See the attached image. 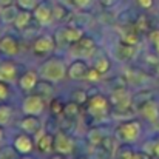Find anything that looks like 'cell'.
Returning a JSON list of instances; mask_svg holds the SVG:
<instances>
[{"label":"cell","mask_w":159,"mask_h":159,"mask_svg":"<svg viewBox=\"0 0 159 159\" xmlns=\"http://www.w3.org/2000/svg\"><path fill=\"white\" fill-rule=\"evenodd\" d=\"M37 73H39L40 79L56 84V82H60L62 79H65L68 76V68H66L63 60L56 59V57H50V59H47L45 62L40 63Z\"/></svg>","instance_id":"1"},{"label":"cell","mask_w":159,"mask_h":159,"mask_svg":"<svg viewBox=\"0 0 159 159\" xmlns=\"http://www.w3.org/2000/svg\"><path fill=\"white\" fill-rule=\"evenodd\" d=\"M142 133V125L139 120H124L116 128V138L122 144H131L139 139Z\"/></svg>","instance_id":"2"},{"label":"cell","mask_w":159,"mask_h":159,"mask_svg":"<svg viewBox=\"0 0 159 159\" xmlns=\"http://www.w3.org/2000/svg\"><path fill=\"white\" fill-rule=\"evenodd\" d=\"M80 37H84V31L80 28H77L76 25L60 26V28H57V31L54 34V40L59 48H66L71 43L77 42Z\"/></svg>","instance_id":"3"},{"label":"cell","mask_w":159,"mask_h":159,"mask_svg":"<svg viewBox=\"0 0 159 159\" xmlns=\"http://www.w3.org/2000/svg\"><path fill=\"white\" fill-rule=\"evenodd\" d=\"M96 51H98V45H96L94 39L90 37V36H84L77 42L70 45V53H71V56H74L76 59L93 57L96 54Z\"/></svg>","instance_id":"4"},{"label":"cell","mask_w":159,"mask_h":159,"mask_svg":"<svg viewBox=\"0 0 159 159\" xmlns=\"http://www.w3.org/2000/svg\"><path fill=\"white\" fill-rule=\"evenodd\" d=\"M22 113L23 114H33L40 116L45 111V99L37 93H28L22 101Z\"/></svg>","instance_id":"5"},{"label":"cell","mask_w":159,"mask_h":159,"mask_svg":"<svg viewBox=\"0 0 159 159\" xmlns=\"http://www.w3.org/2000/svg\"><path fill=\"white\" fill-rule=\"evenodd\" d=\"M33 16H34V20H36L40 26H50L54 22L53 3H50L48 0H40V2H37L36 8L33 9Z\"/></svg>","instance_id":"6"},{"label":"cell","mask_w":159,"mask_h":159,"mask_svg":"<svg viewBox=\"0 0 159 159\" xmlns=\"http://www.w3.org/2000/svg\"><path fill=\"white\" fill-rule=\"evenodd\" d=\"M19 76H20L19 74V65L11 57L0 60V80L2 82H6L9 85L17 84Z\"/></svg>","instance_id":"7"},{"label":"cell","mask_w":159,"mask_h":159,"mask_svg":"<svg viewBox=\"0 0 159 159\" xmlns=\"http://www.w3.org/2000/svg\"><path fill=\"white\" fill-rule=\"evenodd\" d=\"M20 42L19 39L14 36V34H2L0 36V56H5V57H16L20 54Z\"/></svg>","instance_id":"8"},{"label":"cell","mask_w":159,"mask_h":159,"mask_svg":"<svg viewBox=\"0 0 159 159\" xmlns=\"http://www.w3.org/2000/svg\"><path fill=\"white\" fill-rule=\"evenodd\" d=\"M88 113L99 119V117H105L110 113V101L104 98L102 94H96L88 101Z\"/></svg>","instance_id":"9"},{"label":"cell","mask_w":159,"mask_h":159,"mask_svg":"<svg viewBox=\"0 0 159 159\" xmlns=\"http://www.w3.org/2000/svg\"><path fill=\"white\" fill-rule=\"evenodd\" d=\"M56 40H54V36H50V34H42L39 36L34 42H33V53L36 56H48L51 54L56 50Z\"/></svg>","instance_id":"10"},{"label":"cell","mask_w":159,"mask_h":159,"mask_svg":"<svg viewBox=\"0 0 159 159\" xmlns=\"http://www.w3.org/2000/svg\"><path fill=\"white\" fill-rule=\"evenodd\" d=\"M73 150H74V141L63 130H59L54 134V152L57 155L68 156L73 153Z\"/></svg>","instance_id":"11"},{"label":"cell","mask_w":159,"mask_h":159,"mask_svg":"<svg viewBox=\"0 0 159 159\" xmlns=\"http://www.w3.org/2000/svg\"><path fill=\"white\" fill-rule=\"evenodd\" d=\"M110 104L114 107L116 111H127L131 107V96L125 88H116L110 94Z\"/></svg>","instance_id":"12"},{"label":"cell","mask_w":159,"mask_h":159,"mask_svg":"<svg viewBox=\"0 0 159 159\" xmlns=\"http://www.w3.org/2000/svg\"><path fill=\"white\" fill-rule=\"evenodd\" d=\"M34 144H36V141L33 139V136L25 133V131L19 133L12 139V147H14V150L19 155H30L33 152V148H34Z\"/></svg>","instance_id":"13"},{"label":"cell","mask_w":159,"mask_h":159,"mask_svg":"<svg viewBox=\"0 0 159 159\" xmlns=\"http://www.w3.org/2000/svg\"><path fill=\"white\" fill-rule=\"evenodd\" d=\"M39 80H40V76H39L37 71H34V70H26L23 74L19 76L17 85H19V88H20L22 91H25V93H33L34 88H36V85L39 84Z\"/></svg>","instance_id":"14"},{"label":"cell","mask_w":159,"mask_h":159,"mask_svg":"<svg viewBox=\"0 0 159 159\" xmlns=\"http://www.w3.org/2000/svg\"><path fill=\"white\" fill-rule=\"evenodd\" d=\"M90 68L84 59H74L68 66V77L73 80H84L88 77Z\"/></svg>","instance_id":"15"},{"label":"cell","mask_w":159,"mask_h":159,"mask_svg":"<svg viewBox=\"0 0 159 159\" xmlns=\"http://www.w3.org/2000/svg\"><path fill=\"white\" fill-rule=\"evenodd\" d=\"M136 47L138 45H131V43L119 40L117 45H114V48H113V56L119 62H128V60H131L136 56V50H138Z\"/></svg>","instance_id":"16"},{"label":"cell","mask_w":159,"mask_h":159,"mask_svg":"<svg viewBox=\"0 0 159 159\" xmlns=\"http://www.w3.org/2000/svg\"><path fill=\"white\" fill-rule=\"evenodd\" d=\"M19 127L22 131L31 134V136H36L40 130H42V122L39 119V116H33V114H25L20 122H19Z\"/></svg>","instance_id":"17"},{"label":"cell","mask_w":159,"mask_h":159,"mask_svg":"<svg viewBox=\"0 0 159 159\" xmlns=\"http://www.w3.org/2000/svg\"><path fill=\"white\" fill-rule=\"evenodd\" d=\"M34 141H36V147L39 148V152H42V153H51V152H54V134L45 133L43 128L36 134Z\"/></svg>","instance_id":"18"},{"label":"cell","mask_w":159,"mask_h":159,"mask_svg":"<svg viewBox=\"0 0 159 159\" xmlns=\"http://www.w3.org/2000/svg\"><path fill=\"white\" fill-rule=\"evenodd\" d=\"M119 37L122 42H127V43H131V45H138L139 42V31L138 28L134 26V23H127V25H122V28L119 30Z\"/></svg>","instance_id":"19"},{"label":"cell","mask_w":159,"mask_h":159,"mask_svg":"<svg viewBox=\"0 0 159 159\" xmlns=\"http://www.w3.org/2000/svg\"><path fill=\"white\" fill-rule=\"evenodd\" d=\"M141 114L148 120V122H156L159 120V105L156 101L147 99L141 105Z\"/></svg>","instance_id":"20"},{"label":"cell","mask_w":159,"mask_h":159,"mask_svg":"<svg viewBox=\"0 0 159 159\" xmlns=\"http://www.w3.org/2000/svg\"><path fill=\"white\" fill-rule=\"evenodd\" d=\"M33 19H34V16H33V11H31V9H22V8H20L12 26H14L17 31H26V28L31 25Z\"/></svg>","instance_id":"21"},{"label":"cell","mask_w":159,"mask_h":159,"mask_svg":"<svg viewBox=\"0 0 159 159\" xmlns=\"http://www.w3.org/2000/svg\"><path fill=\"white\" fill-rule=\"evenodd\" d=\"M19 6L17 5H8V6H3L0 8V22L3 25H14V20L19 14Z\"/></svg>","instance_id":"22"},{"label":"cell","mask_w":159,"mask_h":159,"mask_svg":"<svg viewBox=\"0 0 159 159\" xmlns=\"http://www.w3.org/2000/svg\"><path fill=\"white\" fill-rule=\"evenodd\" d=\"M14 119V108L11 104L0 102V127H8Z\"/></svg>","instance_id":"23"},{"label":"cell","mask_w":159,"mask_h":159,"mask_svg":"<svg viewBox=\"0 0 159 159\" xmlns=\"http://www.w3.org/2000/svg\"><path fill=\"white\" fill-rule=\"evenodd\" d=\"M51 84L53 82H48V80H39V84L36 85V88H34V91L37 93V94H40L43 99H47V98H50L51 94H53V87H51Z\"/></svg>","instance_id":"24"},{"label":"cell","mask_w":159,"mask_h":159,"mask_svg":"<svg viewBox=\"0 0 159 159\" xmlns=\"http://www.w3.org/2000/svg\"><path fill=\"white\" fill-rule=\"evenodd\" d=\"M70 16L68 6H65L63 3H54L53 5V17L54 22H60L63 19H66Z\"/></svg>","instance_id":"25"},{"label":"cell","mask_w":159,"mask_h":159,"mask_svg":"<svg viewBox=\"0 0 159 159\" xmlns=\"http://www.w3.org/2000/svg\"><path fill=\"white\" fill-rule=\"evenodd\" d=\"M93 68L96 70V71H99L101 74H105L107 71L110 70V59L107 57V56H99V57H96L94 59V63H93Z\"/></svg>","instance_id":"26"},{"label":"cell","mask_w":159,"mask_h":159,"mask_svg":"<svg viewBox=\"0 0 159 159\" xmlns=\"http://www.w3.org/2000/svg\"><path fill=\"white\" fill-rule=\"evenodd\" d=\"M62 114H65L68 119L76 117V116L79 114V104H77V102H74V101H71V102L65 104V107H63V113H62Z\"/></svg>","instance_id":"27"},{"label":"cell","mask_w":159,"mask_h":159,"mask_svg":"<svg viewBox=\"0 0 159 159\" xmlns=\"http://www.w3.org/2000/svg\"><path fill=\"white\" fill-rule=\"evenodd\" d=\"M133 153H134V150L128 144H122L116 148V158L117 159H128Z\"/></svg>","instance_id":"28"},{"label":"cell","mask_w":159,"mask_h":159,"mask_svg":"<svg viewBox=\"0 0 159 159\" xmlns=\"http://www.w3.org/2000/svg\"><path fill=\"white\" fill-rule=\"evenodd\" d=\"M144 150H145L147 155H152L155 158H159V138L155 139V141L147 142V145L144 147Z\"/></svg>","instance_id":"29"},{"label":"cell","mask_w":159,"mask_h":159,"mask_svg":"<svg viewBox=\"0 0 159 159\" xmlns=\"http://www.w3.org/2000/svg\"><path fill=\"white\" fill-rule=\"evenodd\" d=\"M148 40H150V43L153 45L155 53L159 56V28L148 31Z\"/></svg>","instance_id":"30"},{"label":"cell","mask_w":159,"mask_h":159,"mask_svg":"<svg viewBox=\"0 0 159 159\" xmlns=\"http://www.w3.org/2000/svg\"><path fill=\"white\" fill-rule=\"evenodd\" d=\"M148 19L145 17V16H139L138 17V20H134V26L138 28V31L139 33H145V31H148V28H150V25H148V22H147Z\"/></svg>","instance_id":"31"},{"label":"cell","mask_w":159,"mask_h":159,"mask_svg":"<svg viewBox=\"0 0 159 159\" xmlns=\"http://www.w3.org/2000/svg\"><path fill=\"white\" fill-rule=\"evenodd\" d=\"M9 94H11L9 84L0 80V102H6V101L9 99Z\"/></svg>","instance_id":"32"},{"label":"cell","mask_w":159,"mask_h":159,"mask_svg":"<svg viewBox=\"0 0 159 159\" xmlns=\"http://www.w3.org/2000/svg\"><path fill=\"white\" fill-rule=\"evenodd\" d=\"M16 5L22 9H34L37 5V0H16Z\"/></svg>","instance_id":"33"},{"label":"cell","mask_w":159,"mask_h":159,"mask_svg":"<svg viewBox=\"0 0 159 159\" xmlns=\"http://www.w3.org/2000/svg\"><path fill=\"white\" fill-rule=\"evenodd\" d=\"M71 98H73V101H74V102H77V104L80 105L82 102H85V101H87V93H85V91H82V90H79V91H74Z\"/></svg>","instance_id":"34"},{"label":"cell","mask_w":159,"mask_h":159,"mask_svg":"<svg viewBox=\"0 0 159 159\" xmlns=\"http://www.w3.org/2000/svg\"><path fill=\"white\" fill-rule=\"evenodd\" d=\"M74 2V8L77 9H88L93 5V0H73Z\"/></svg>","instance_id":"35"},{"label":"cell","mask_w":159,"mask_h":159,"mask_svg":"<svg viewBox=\"0 0 159 159\" xmlns=\"http://www.w3.org/2000/svg\"><path fill=\"white\" fill-rule=\"evenodd\" d=\"M63 107L65 105H62L59 101H51V111H53L54 114H60V113H63Z\"/></svg>","instance_id":"36"},{"label":"cell","mask_w":159,"mask_h":159,"mask_svg":"<svg viewBox=\"0 0 159 159\" xmlns=\"http://www.w3.org/2000/svg\"><path fill=\"white\" fill-rule=\"evenodd\" d=\"M153 3H155V0H138V5L144 9H150L153 6Z\"/></svg>","instance_id":"37"},{"label":"cell","mask_w":159,"mask_h":159,"mask_svg":"<svg viewBox=\"0 0 159 159\" xmlns=\"http://www.w3.org/2000/svg\"><path fill=\"white\" fill-rule=\"evenodd\" d=\"M99 3H101L102 6H105V8H110V6L116 5V3H117V0H99Z\"/></svg>","instance_id":"38"},{"label":"cell","mask_w":159,"mask_h":159,"mask_svg":"<svg viewBox=\"0 0 159 159\" xmlns=\"http://www.w3.org/2000/svg\"><path fill=\"white\" fill-rule=\"evenodd\" d=\"M128 159H145V155H142V153H138V152H134L131 156Z\"/></svg>","instance_id":"39"},{"label":"cell","mask_w":159,"mask_h":159,"mask_svg":"<svg viewBox=\"0 0 159 159\" xmlns=\"http://www.w3.org/2000/svg\"><path fill=\"white\" fill-rule=\"evenodd\" d=\"M16 0H0V8H3V6H8V5H12Z\"/></svg>","instance_id":"40"},{"label":"cell","mask_w":159,"mask_h":159,"mask_svg":"<svg viewBox=\"0 0 159 159\" xmlns=\"http://www.w3.org/2000/svg\"><path fill=\"white\" fill-rule=\"evenodd\" d=\"M3 139H5V131H3V127H0V144L3 142Z\"/></svg>","instance_id":"41"},{"label":"cell","mask_w":159,"mask_h":159,"mask_svg":"<svg viewBox=\"0 0 159 159\" xmlns=\"http://www.w3.org/2000/svg\"><path fill=\"white\" fill-rule=\"evenodd\" d=\"M17 159H34L33 156H28V155H22L20 158H17Z\"/></svg>","instance_id":"42"},{"label":"cell","mask_w":159,"mask_h":159,"mask_svg":"<svg viewBox=\"0 0 159 159\" xmlns=\"http://www.w3.org/2000/svg\"><path fill=\"white\" fill-rule=\"evenodd\" d=\"M51 159H63V156H62V155H59V156H53Z\"/></svg>","instance_id":"43"}]
</instances>
